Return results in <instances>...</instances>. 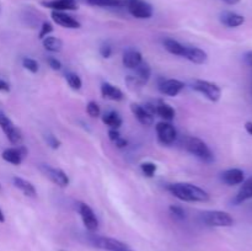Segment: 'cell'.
<instances>
[{
	"instance_id": "obj_1",
	"label": "cell",
	"mask_w": 252,
	"mask_h": 251,
	"mask_svg": "<svg viewBox=\"0 0 252 251\" xmlns=\"http://www.w3.org/2000/svg\"><path fill=\"white\" fill-rule=\"evenodd\" d=\"M167 191L182 202H208L211 199V196L206 189L187 182L170 184L167 186Z\"/></svg>"
},
{
	"instance_id": "obj_2",
	"label": "cell",
	"mask_w": 252,
	"mask_h": 251,
	"mask_svg": "<svg viewBox=\"0 0 252 251\" xmlns=\"http://www.w3.org/2000/svg\"><path fill=\"white\" fill-rule=\"evenodd\" d=\"M184 147L189 154L194 155L198 157L199 160L204 162H211L214 161V154L211 150V148L207 145L206 142L197 137H186L184 139Z\"/></svg>"
},
{
	"instance_id": "obj_3",
	"label": "cell",
	"mask_w": 252,
	"mask_h": 251,
	"mask_svg": "<svg viewBox=\"0 0 252 251\" xmlns=\"http://www.w3.org/2000/svg\"><path fill=\"white\" fill-rule=\"evenodd\" d=\"M201 220L213 228H228L234 225V218L224 211H206L201 213Z\"/></svg>"
},
{
	"instance_id": "obj_4",
	"label": "cell",
	"mask_w": 252,
	"mask_h": 251,
	"mask_svg": "<svg viewBox=\"0 0 252 251\" xmlns=\"http://www.w3.org/2000/svg\"><path fill=\"white\" fill-rule=\"evenodd\" d=\"M192 89L196 93L201 94L204 97L208 98L212 102H218L221 97V89L220 86L217 85L216 83H212L208 80H202V79H197L192 83Z\"/></svg>"
},
{
	"instance_id": "obj_5",
	"label": "cell",
	"mask_w": 252,
	"mask_h": 251,
	"mask_svg": "<svg viewBox=\"0 0 252 251\" xmlns=\"http://www.w3.org/2000/svg\"><path fill=\"white\" fill-rule=\"evenodd\" d=\"M128 11L135 19H150L154 14L153 6L145 0H125Z\"/></svg>"
},
{
	"instance_id": "obj_6",
	"label": "cell",
	"mask_w": 252,
	"mask_h": 251,
	"mask_svg": "<svg viewBox=\"0 0 252 251\" xmlns=\"http://www.w3.org/2000/svg\"><path fill=\"white\" fill-rule=\"evenodd\" d=\"M0 128L2 129L4 134L6 135L7 140H9L11 144L20 145L22 142V133L20 130L19 127L14 125L11 120L0 110Z\"/></svg>"
},
{
	"instance_id": "obj_7",
	"label": "cell",
	"mask_w": 252,
	"mask_h": 251,
	"mask_svg": "<svg viewBox=\"0 0 252 251\" xmlns=\"http://www.w3.org/2000/svg\"><path fill=\"white\" fill-rule=\"evenodd\" d=\"M39 170H41V172L47 177V179H49L54 185L62 187V188H65V187H68L69 184H70L69 176L63 171V170L57 169V167H52L46 164L39 165Z\"/></svg>"
},
{
	"instance_id": "obj_8",
	"label": "cell",
	"mask_w": 252,
	"mask_h": 251,
	"mask_svg": "<svg viewBox=\"0 0 252 251\" xmlns=\"http://www.w3.org/2000/svg\"><path fill=\"white\" fill-rule=\"evenodd\" d=\"M90 243L93 244L95 248L101 249L105 251H123L128 249L127 244L123 241L117 240V239L108 238V236H96L93 235L90 238Z\"/></svg>"
},
{
	"instance_id": "obj_9",
	"label": "cell",
	"mask_w": 252,
	"mask_h": 251,
	"mask_svg": "<svg viewBox=\"0 0 252 251\" xmlns=\"http://www.w3.org/2000/svg\"><path fill=\"white\" fill-rule=\"evenodd\" d=\"M155 129H157L158 140L162 145L174 144L177 138V130L175 126H172L171 122H166V121L159 122L157 127H155Z\"/></svg>"
},
{
	"instance_id": "obj_10",
	"label": "cell",
	"mask_w": 252,
	"mask_h": 251,
	"mask_svg": "<svg viewBox=\"0 0 252 251\" xmlns=\"http://www.w3.org/2000/svg\"><path fill=\"white\" fill-rule=\"evenodd\" d=\"M78 212L81 217L84 226L88 229L91 233H95L98 229V219L96 214L94 213L93 208L89 204L84 203V202H79L78 203Z\"/></svg>"
},
{
	"instance_id": "obj_11",
	"label": "cell",
	"mask_w": 252,
	"mask_h": 251,
	"mask_svg": "<svg viewBox=\"0 0 252 251\" xmlns=\"http://www.w3.org/2000/svg\"><path fill=\"white\" fill-rule=\"evenodd\" d=\"M158 88L162 95L174 97L184 90L185 83L181 80H177V79H160Z\"/></svg>"
},
{
	"instance_id": "obj_12",
	"label": "cell",
	"mask_w": 252,
	"mask_h": 251,
	"mask_svg": "<svg viewBox=\"0 0 252 251\" xmlns=\"http://www.w3.org/2000/svg\"><path fill=\"white\" fill-rule=\"evenodd\" d=\"M29 154V150L25 145H17V147H12V148H7L2 152L1 157L5 160L6 162L12 165H20L24 160V157Z\"/></svg>"
},
{
	"instance_id": "obj_13",
	"label": "cell",
	"mask_w": 252,
	"mask_h": 251,
	"mask_svg": "<svg viewBox=\"0 0 252 251\" xmlns=\"http://www.w3.org/2000/svg\"><path fill=\"white\" fill-rule=\"evenodd\" d=\"M52 20L56 22L59 26L64 27V29H80L81 24L76 19H74L73 16H70L69 14L64 11H52L51 14Z\"/></svg>"
},
{
	"instance_id": "obj_14",
	"label": "cell",
	"mask_w": 252,
	"mask_h": 251,
	"mask_svg": "<svg viewBox=\"0 0 252 251\" xmlns=\"http://www.w3.org/2000/svg\"><path fill=\"white\" fill-rule=\"evenodd\" d=\"M42 6L51 9L52 11H74L78 10V2L76 0H48L42 1Z\"/></svg>"
},
{
	"instance_id": "obj_15",
	"label": "cell",
	"mask_w": 252,
	"mask_h": 251,
	"mask_svg": "<svg viewBox=\"0 0 252 251\" xmlns=\"http://www.w3.org/2000/svg\"><path fill=\"white\" fill-rule=\"evenodd\" d=\"M221 181L228 186H236V185H241L245 181V172L238 167H233V169H228L221 174Z\"/></svg>"
},
{
	"instance_id": "obj_16",
	"label": "cell",
	"mask_w": 252,
	"mask_h": 251,
	"mask_svg": "<svg viewBox=\"0 0 252 251\" xmlns=\"http://www.w3.org/2000/svg\"><path fill=\"white\" fill-rule=\"evenodd\" d=\"M182 57L194 64H204L207 62V59H208V54L203 49L191 46H185V51Z\"/></svg>"
},
{
	"instance_id": "obj_17",
	"label": "cell",
	"mask_w": 252,
	"mask_h": 251,
	"mask_svg": "<svg viewBox=\"0 0 252 251\" xmlns=\"http://www.w3.org/2000/svg\"><path fill=\"white\" fill-rule=\"evenodd\" d=\"M130 111H132V113L140 125L149 127V126H153V123H154V116L150 115L145 110L144 106L139 105V103H130Z\"/></svg>"
},
{
	"instance_id": "obj_18",
	"label": "cell",
	"mask_w": 252,
	"mask_h": 251,
	"mask_svg": "<svg viewBox=\"0 0 252 251\" xmlns=\"http://www.w3.org/2000/svg\"><path fill=\"white\" fill-rule=\"evenodd\" d=\"M101 95L103 98L110 101H122L125 98V94L117 86L111 83H102L101 85Z\"/></svg>"
},
{
	"instance_id": "obj_19",
	"label": "cell",
	"mask_w": 252,
	"mask_h": 251,
	"mask_svg": "<svg viewBox=\"0 0 252 251\" xmlns=\"http://www.w3.org/2000/svg\"><path fill=\"white\" fill-rule=\"evenodd\" d=\"M219 20H220L221 24L226 27H230V29H234V27H239L245 22V17L240 14H236L234 11H223L219 16Z\"/></svg>"
},
{
	"instance_id": "obj_20",
	"label": "cell",
	"mask_w": 252,
	"mask_h": 251,
	"mask_svg": "<svg viewBox=\"0 0 252 251\" xmlns=\"http://www.w3.org/2000/svg\"><path fill=\"white\" fill-rule=\"evenodd\" d=\"M143 62V56L137 49H128L123 53L122 63L127 69H135Z\"/></svg>"
},
{
	"instance_id": "obj_21",
	"label": "cell",
	"mask_w": 252,
	"mask_h": 251,
	"mask_svg": "<svg viewBox=\"0 0 252 251\" xmlns=\"http://www.w3.org/2000/svg\"><path fill=\"white\" fill-rule=\"evenodd\" d=\"M12 182H14V186L16 187L17 189L22 192L25 196L31 197V198H36L37 197V191L36 187L32 185V182L27 181V180L22 179V177H12Z\"/></svg>"
},
{
	"instance_id": "obj_22",
	"label": "cell",
	"mask_w": 252,
	"mask_h": 251,
	"mask_svg": "<svg viewBox=\"0 0 252 251\" xmlns=\"http://www.w3.org/2000/svg\"><path fill=\"white\" fill-rule=\"evenodd\" d=\"M251 198H252V177H249L248 180H245V181L241 184L240 189H239L235 198H234V203L241 204Z\"/></svg>"
},
{
	"instance_id": "obj_23",
	"label": "cell",
	"mask_w": 252,
	"mask_h": 251,
	"mask_svg": "<svg viewBox=\"0 0 252 251\" xmlns=\"http://www.w3.org/2000/svg\"><path fill=\"white\" fill-rule=\"evenodd\" d=\"M155 107H157V115L159 116V117H161L164 121H166V122H171L175 118V116H176V112H175V110L172 108V106L164 102L162 100L157 101Z\"/></svg>"
},
{
	"instance_id": "obj_24",
	"label": "cell",
	"mask_w": 252,
	"mask_h": 251,
	"mask_svg": "<svg viewBox=\"0 0 252 251\" xmlns=\"http://www.w3.org/2000/svg\"><path fill=\"white\" fill-rule=\"evenodd\" d=\"M134 70H135L134 76L137 78V80L142 84V86L145 85V84L150 80V76H152V68H150V65L148 63L142 62V63L134 69Z\"/></svg>"
},
{
	"instance_id": "obj_25",
	"label": "cell",
	"mask_w": 252,
	"mask_h": 251,
	"mask_svg": "<svg viewBox=\"0 0 252 251\" xmlns=\"http://www.w3.org/2000/svg\"><path fill=\"white\" fill-rule=\"evenodd\" d=\"M102 122L110 127V129H120L123 121L116 111H108L102 116Z\"/></svg>"
},
{
	"instance_id": "obj_26",
	"label": "cell",
	"mask_w": 252,
	"mask_h": 251,
	"mask_svg": "<svg viewBox=\"0 0 252 251\" xmlns=\"http://www.w3.org/2000/svg\"><path fill=\"white\" fill-rule=\"evenodd\" d=\"M42 44H43L44 49L51 53H59L63 49V41L58 37L47 36L46 38L42 39Z\"/></svg>"
},
{
	"instance_id": "obj_27",
	"label": "cell",
	"mask_w": 252,
	"mask_h": 251,
	"mask_svg": "<svg viewBox=\"0 0 252 251\" xmlns=\"http://www.w3.org/2000/svg\"><path fill=\"white\" fill-rule=\"evenodd\" d=\"M164 47L169 53L174 54V56H179V57H182V54H184V51H185L184 44H181L179 41L172 38L165 39Z\"/></svg>"
},
{
	"instance_id": "obj_28",
	"label": "cell",
	"mask_w": 252,
	"mask_h": 251,
	"mask_svg": "<svg viewBox=\"0 0 252 251\" xmlns=\"http://www.w3.org/2000/svg\"><path fill=\"white\" fill-rule=\"evenodd\" d=\"M91 6L100 7H123L126 6L125 0H85Z\"/></svg>"
},
{
	"instance_id": "obj_29",
	"label": "cell",
	"mask_w": 252,
	"mask_h": 251,
	"mask_svg": "<svg viewBox=\"0 0 252 251\" xmlns=\"http://www.w3.org/2000/svg\"><path fill=\"white\" fill-rule=\"evenodd\" d=\"M65 80L73 90H80L81 86H83V81H81L80 76L76 73H73V71L65 73Z\"/></svg>"
},
{
	"instance_id": "obj_30",
	"label": "cell",
	"mask_w": 252,
	"mask_h": 251,
	"mask_svg": "<svg viewBox=\"0 0 252 251\" xmlns=\"http://www.w3.org/2000/svg\"><path fill=\"white\" fill-rule=\"evenodd\" d=\"M22 66H24L26 70L31 71L32 74H36L39 70V64L38 62L34 61L33 58H30V57H25L22 58Z\"/></svg>"
},
{
	"instance_id": "obj_31",
	"label": "cell",
	"mask_w": 252,
	"mask_h": 251,
	"mask_svg": "<svg viewBox=\"0 0 252 251\" xmlns=\"http://www.w3.org/2000/svg\"><path fill=\"white\" fill-rule=\"evenodd\" d=\"M140 169H142L143 174L145 175L147 177H153L155 175V172H157V165L154 164V162L152 161H144L142 162V165H140Z\"/></svg>"
},
{
	"instance_id": "obj_32",
	"label": "cell",
	"mask_w": 252,
	"mask_h": 251,
	"mask_svg": "<svg viewBox=\"0 0 252 251\" xmlns=\"http://www.w3.org/2000/svg\"><path fill=\"white\" fill-rule=\"evenodd\" d=\"M86 112H88V115L90 116L91 118H97L98 116L101 115V108L97 102H95V101H90V102L86 105Z\"/></svg>"
},
{
	"instance_id": "obj_33",
	"label": "cell",
	"mask_w": 252,
	"mask_h": 251,
	"mask_svg": "<svg viewBox=\"0 0 252 251\" xmlns=\"http://www.w3.org/2000/svg\"><path fill=\"white\" fill-rule=\"evenodd\" d=\"M44 140H46L47 145H49V148H52V149H54V150L59 149L62 145L61 140H59L54 134H51V133H48V134L44 135Z\"/></svg>"
},
{
	"instance_id": "obj_34",
	"label": "cell",
	"mask_w": 252,
	"mask_h": 251,
	"mask_svg": "<svg viewBox=\"0 0 252 251\" xmlns=\"http://www.w3.org/2000/svg\"><path fill=\"white\" fill-rule=\"evenodd\" d=\"M52 32H53V25H52L51 22H48V21H44L43 24H42L41 30H39L38 38L39 39L46 38V37L49 36V34H51Z\"/></svg>"
},
{
	"instance_id": "obj_35",
	"label": "cell",
	"mask_w": 252,
	"mask_h": 251,
	"mask_svg": "<svg viewBox=\"0 0 252 251\" xmlns=\"http://www.w3.org/2000/svg\"><path fill=\"white\" fill-rule=\"evenodd\" d=\"M169 211L171 212V214L175 217V218L180 219V220H184V219H186V212H185V209L182 208V207L171 204V206L169 207Z\"/></svg>"
},
{
	"instance_id": "obj_36",
	"label": "cell",
	"mask_w": 252,
	"mask_h": 251,
	"mask_svg": "<svg viewBox=\"0 0 252 251\" xmlns=\"http://www.w3.org/2000/svg\"><path fill=\"white\" fill-rule=\"evenodd\" d=\"M47 63H48L49 68H51L52 70L58 71L62 69L61 61H59V59H57L56 57H48V58H47Z\"/></svg>"
},
{
	"instance_id": "obj_37",
	"label": "cell",
	"mask_w": 252,
	"mask_h": 251,
	"mask_svg": "<svg viewBox=\"0 0 252 251\" xmlns=\"http://www.w3.org/2000/svg\"><path fill=\"white\" fill-rule=\"evenodd\" d=\"M100 54H101V57H102V58H105V59L110 58L111 54H112V47H111L108 43L101 44Z\"/></svg>"
},
{
	"instance_id": "obj_38",
	"label": "cell",
	"mask_w": 252,
	"mask_h": 251,
	"mask_svg": "<svg viewBox=\"0 0 252 251\" xmlns=\"http://www.w3.org/2000/svg\"><path fill=\"white\" fill-rule=\"evenodd\" d=\"M108 138H110L111 142L116 143L120 138H122V135H121L120 130L118 129H110L108 130Z\"/></svg>"
},
{
	"instance_id": "obj_39",
	"label": "cell",
	"mask_w": 252,
	"mask_h": 251,
	"mask_svg": "<svg viewBox=\"0 0 252 251\" xmlns=\"http://www.w3.org/2000/svg\"><path fill=\"white\" fill-rule=\"evenodd\" d=\"M0 91L2 93H10V85L4 79H0Z\"/></svg>"
},
{
	"instance_id": "obj_40",
	"label": "cell",
	"mask_w": 252,
	"mask_h": 251,
	"mask_svg": "<svg viewBox=\"0 0 252 251\" xmlns=\"http://www.w3.org/2000/svg\"><path fill=\"white\" fill-rule=\"evenodd\" d=\"M115 144H116V147L120 148V149H123V148H126L128 145V140L125 139V138L122 137V138H120V139H118Z\"/></svg>"
},
{
	"instance_id": "obj_41",
	"label": "cell",
	"mask_w": 252,
	"mask_h": 251,
	"mask_svg": "<svg viewBox=\"0 0 252 251\" xmlns=\"http://www.w3.org/2000/svg\"><path fill=\"white\" fill-rule=\"evenodd\" d=\"M244 61H245V63L248 64V65L252 66V51L246 52V53L244 54Z\"/></svg>"
},
{
	"instance_id": "obj_42",
	"label": "cell",
	"mask_w": 252,
	"mask_h": 251,
	"mask_svg": "<svg viewBox=\"0 0 252 251\" xmlns=\"http://www.w3.org/2000/svg\"><path fill=\"white\" fill-rule=\"evenodd\" d=\"M245 129H246V132L249 133V134L252 135V122H250V121L245 123Z\"/></svg>"
},
{
	"instance_id": "obj_43",
	"label": "cell",
	"mask_w": 252,
	"mask_h": 251,
	"mask_svg": "<svg viewBox=\"0 0 252 251\" xmlns=\"http://www.w3.org/2000/svg\"><path fill=\"white\" fill-rule=\"evenodd\" d=\"M221 1L226 2V4H229V5H235V4H238V2H240L241 0H221Z\"/></svg>"
},
{
	"instance_id": "obj_44",
	"label": "cell",
	"mask_w": 252,
	"mask_h": 251,
	"mask_svg": "<svg viewBox=\"0 0 252 251\" xmlns=\"http://www.w3.org/2000/svg\"><path fill=\"white\" fill-rule=\"evenodd\" d=\"M5 221V216H4V212L1 211V208H0V223H4Z\"/></svg>"
},
{
	"instance_id": "obj_45",
	"label": "cell",
	"mask_w": 252,
	"mask_h": 251,
	"mask_svg": "<svg viewBox=\"0 0 252 251\" xmlns=\"http://www.w3.org/2000/svg\"><path fill=\"white\" fill-rule=\"evenodd\" d=\"M123 251H133V250H130V249L128 248V249H126V250H123Z\"/></svg>"
},
{
	"instance_id": "obj_46",
	"label": "cell",
	"mask_w": 252,
	"mask_h": 251,
	"mask_svg": "<svg viewBox=\"0 0 252 251\" xmlns=\"http://www.w3.org/2000/svg\"><path fill=\"white\" fill-rule=\"evenodd\" d=\"M1 189H2V188H1V185H0V192H1Z\"/></svg>"
}]
</instances>
